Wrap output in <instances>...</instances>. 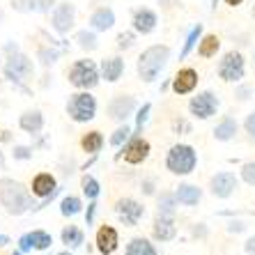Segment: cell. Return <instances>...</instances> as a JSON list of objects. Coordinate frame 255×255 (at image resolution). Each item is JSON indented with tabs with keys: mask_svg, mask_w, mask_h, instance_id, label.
<instances>
[{
	"mask_svg": "<svg viewBox=\"0 0 255 255\" xmlns=\"http://www.w3.org/2000/svg\"><path fill=\"white\" fill-rule=\"evenodd\" d=\"M253 58H255V53H253Z\"/></svg>",
	"mask_w": 255,
	"mask_h": 255,
	"instance_id": "11a10c76",
	"label": "cell"
},
{
	"mask_svg": "<svg viewBox=\"0 0 255 255\" xmlns=\"http://www.w3.org/2000/svg\"><path fill=\"white\" fill-rule=\"evenodd\" d=\"M249 95H253V90H251V88H246V85L237 90V97H239V101H246V99H249Z\"/></svg>",
	"mask_w": 255,
	"mask_h": 255,
	"instance_id": "ee69618b",
	"label": "cell"
},
{
	"mask_svg": "<svg viewBox=\"0 0 255 255\" xmlns=\"http://www.w3.org/2000/svg\"><path fill=\"white\" fill-rule=\"evenodd\" d=\"M198 71L193 67H184V69H179L175 76H172V92L175 95H189L193 90L198 88Z\"/></svg>",
	"mask_w": 255,
	"mask_h": 255,
	"instance_id": "4fadbf2b",
	"label": "cell"
},
{
	"mask_svg": "<svg viewBox=\"0 0 255 255\" xmlns=\"http://www.w3.org/2000/svg\"><path fill=\"white\" fill-rule=\"evenodd\" d=\"M88 25L92 30H97V32H106V30H111L115 25V12L111 9V7H106V5L97 7L95 12L90 14Z\"/></svg>",
	"mask_w": 255,
	"mask_h": 255,
	"instance_id": "2e32d148",
	"label": "cell"
},
{
	"mask_svg": "<svg viewBox=\"0 0 255 255\" xmlns=\"http://www.w3.org/2000/svg\"><path fill=\"white\" fill-rule=\"evenodd\" d=\"M253 18H255V7H253Z\"/></svg>",
	"mask_w": 255,
	"mask_h": 255,
	"instance_id": "db71d44e",
	"label": "cell"
},
{
	"mask_svg": "<svg viewBox=\"0 0 255 255\" xmlns=\"http://www.w3.org/2000/svg\"><path fill=\"white\" fill-rule=\"evenodd\" d=\"M58 255H71V253H69V251H62V253H58Z\"/></svg>",
	"mask_w": 255,
	"mask_h": 255,
	"instance_id": "816d5d0a",
	"label": "cell"
},
{
	"mask_svg": "<svg viewBox=\"0 0 255 255\" xmlns=\"http://www.w3.org/2000/svg\"><path fill=\"white\" fill-rule=\"evenodd\" d=\"M5 244H9V237H5V235H0V246H5Z\"/></svg>",
	"mask_w": 255,
	"mask_h": 255,
	"instance_id": "f907efd6",
	"label": "cell"
},
{
	"mask_svg": "<svg viewBox=\"0 0 255 255\" xmlns=\"http://www.w3.org/2000/svg\"><path fill=\"white\" fill-rule=\"evenodd\" d=\"M18 244H21V253H28V251H32V244H30L28 235H23V237L18 239Z\"/></svg>",
	"mask_w": 255,
	"mask_h": 255,
	"instance_id": "7bdbcfd3",
	"label": "cell"
},
{
	"mask_svg": "<svg viewBox=\"0 0 255 255\" xmlns=\"http://www.w3.org/2000/svg\"><path fill=\"white\" fill-rule=\"evenodd\" d=\"M131 25L138 35H152L159 25V14L149 7H138L133 9V16H131Z\"/></svg>",
	"mask_w": 255,
	"mask_h": 255,
	"instance_id": "30bf717a",
	"label": "cell"
},
{
	"mask_svg": "<svg viewBox=\"0 0 255 255\" xmlns=\"http://www.w3.org/2000/svg\"><path fill=\"white\" fill-rule=\"evenodd\" d=\"M244 228H246L244 223H230V228H228V230H230V232H242Z\"/></svg>",
	"mask_w": 255,
	"mask_h": 255,
	"instance_id": "7dc6e473",
	"label": "cell"
},
{
	"mask_svg": "<svg viewBox=\"0 0 255 255\" xmlns=\"http://www.w3.org/2000/svg\"><path fill=\"white\" fill-rule=\"evenodd\" d=\"M152 232H154V237L159 239V242H170V239H175V235H177V226H175L172 216H161L159 214Z\"/></svg>",
	"mask_w": 255,
	"mask_h": 255,
	"instance_id": "d6986e66",
	"label": "cell"
},
{
	"mask_svg": "<svg viewBox=\"0 0 255 255\" xmlns=\"http://www.w3.org/2000/svg\"><path fill=\"white\" fill-rule=\"evenodd\" d=\"M55 5H58V0H32V12H37V14H51Z\"/></svg>",
	"mask_w": 255,
	"mask_h": 255,
	"instance_id": "e575fe53",
	"label": "cell"
},
{
	"mask_svg": "<svg viewBox=\"0 0 255 255\" xmlns=\"http://www.w3.org/2000/svg\"><path fill=\"white\" fill-rule=\"evenodd\" d=\"M242 179L249 186H255V161H249V163L242 168Z\"/></svg>",
	"mask_w": 255,
	"mask_h": 255,
	"instance_id": "74e56055",
	"label": "cell"
},
{
	"mask_svg": "<svg viewBox=\"0 0 255 255\" xmlns=\"http://www.w3.org/2000/svg\"><path fill=\"white\" fill-rule=\"evenodd\" d=\"M0 205L7 209V214L21 216L32 207V196L23 184L14 179H0Z\"/></svg>",
	"mask_w": 255,
	"mask_h": 255,
	"instance_id": "7a4b0ae2",
	"label": "cell"
},
{
	"mask_svg": "<svg viewBox=\"0 0 255 255\" xmlns=\"http://www.w3.org/2000/svg\"><path fill=\"white\" fill-rule=\"evenodd\" d=\"M37 60H39L44 67H51L60 60V51L53 46H39L37 48Z\"/></svg>",
	"mask_w": 255,
	"mask_h": 255,
	"instance_id": "d6a6232c",
	"label": "cell"
},
{
	"mask_svg": "<svg viewBox=\"0 0 255 255\" xmlns=\"http://www.w3.org/2000/svg\"><path fill=\"white\" fill-rule=\"evenodd\" d=\"M74 42L78 44V48H83V51H88V53L99 48V37H97V30H92V28L78 30L76 35H74Z\"/></svg>",
	"mask_w": 255,
	"mask_h": 255,
	"instance_id": "7402d4cb",
	"label": "cell"
},
{
	"mask_svg": "<svg viewBox=\"0 0 255 255\" xmlns=\"http://www.w3.org/2000/svg\"><path fill=\"white\" fill-rule=\"evenodd\" d=\"M81 147H83L88 154H97V152L104 147V136H101L99 131H90V133L83 136V140H81Z\"/></svg>",
	"mask_w": 255,
	"mask_h": 255,
	"instance_id": "83f0119b",
	"label": "cell"
},
{
	"mask_svg": "<svg viewBox=\"0 0 255 255\" xmlns=\"http://www.w3.org/2000/svg\"><path fill=\"white\" fill-rule=\"evenodd\" d=\"M226 5L228 7H239V5H244V0H226Z\"/></svg>",
	"mask_w": 255,
	"mask_h": 255,
	"instance_id": "681fc988",
	"label": "cell"
},
{
	"mask_svg": "<svg viewBox=\"0 0 255 255\" xmlns=\"http://www.w3.org/2000/svg\"><path fill=\"white\" fill-rule=\"evenodd\" d=\"M221 51V39L216 35H202L198 42V55L200 58H214Z\"/></svg>",
	"mask_w": 255,
	"mask_h": 255,
	"instance_id": "cb8c5ba5",
	"label": "cell"
},
{
	"mask_svg": "<svg viewBox=\"0 0 255 255\" xmlns=\"http://www.w3.org/2000/svg\"><path fill=\"white\" fill-rule=\"evenodd\" d=\"M198 163V154L191 145H175L166 156V168L172 175H189Z\"/></svg>",
	"mask_w": 255,
	"mask_h": 255,
	"instance_id": "277c9868",
	"label": "cell"
},
{
	"mask_svg": "<svg viewBox=\"0 0 255 255\" xmlns=\"http://www.w3.org/2000/svg\"><path fill=\"white\" fill-rule=\"evenodd\" d=\"M209 189H212V193L216 198H230L232 193H235V189H237V175L235 172H216L212 177V182H209Z\"/></svg>",
	"mask_w": 255,
	"mask_h": 255,
	"instance_id": "7c38bea8",
	"label": "cell"
},
{
	"mask_svg": "<svg viewBox=\"0 0 255 255\" xmlns=\"http://www.w3.org/2000/svg\"><path fill=\"white\" fill-rule=\"evenodd\" d=\"M127 255H156V249L147 242V239L136 237L127 244Z\"/></svg>",
	"mask_w": 255,
	"mask_h": 255,
	"instance_id": "4316f807",
	"label": "cell"
},
{
	"mask_svg": "<svg viewBox=\"0 0 255 255\" xmlns=\"http://www.w3.org/2000/svg\"><path fill=\"white\" fill-rule=\"evenodd\" d=\"M85 239L83 230H78L76 226H67L65 230H62V244H67V246H71V249H76V246H81Z\"/></svg>",
	"mask_w": 255,
	"mask_h": 255,
	"instance_id": "1f68e13d",
	"label": "cell"
},
{
	"mask_svg": "<svg viewBox=\"0 0 255 255\" xmlns=\"http://www.w3.org/2000/svg\"><path fill=\"white\" fill-rule=\"evenodd\" d=\"M67 113H69V118L74 122H90L97 115V99L90 95L88 90L85 92H76L67 101Z\"/></svg>",
	"mask_w": 255,
	"mask_h": 255,
	"instance_id": "5b68a950",
	"label": "cell"
},
{
	"mask_svg": "<svg viewBox=\"0 0 255 255\" xmlns=\"http://www.w3.org/2000/svg\"><path fill=\"white\" fill-rule=\"evenodd\" d=\"M115 212H118L120 221H122L125 226H129V228L138 226V221L145 216V207H142L140 202L131 200V198H122V200H118Z\"/></svg>",
	"mask_w": 255,
	"mask_h": 255,
	"instance_id": "8fae6325",
	"label": "cell"
},
{
	"mask_svg": "<svg viewBox=\"0 0 255 255\" xmlns=\"http://www.w3.org/2000/svg\"><path fill=\"white\" fill-rule=\"evenodd\" d=\"M67 76H69V83L78 90H92L99 85V67H97L95 60L90 58H83V60H76L74 65L69 67L67 71Z\"/></svg>",
	"mask_w": 255,
	"mask_h": 255,
	"instance_id": "3957f363",
	"label": "cell"
},
{
	"mask_svg": "<svg viewBox=\"0 0 255 255\" xmlns=\"http://www.w3.org/2000/svg\"><path fill=\"white\" fill-rule=\"evenodd\" d=\"M12 7L16 12H32V0H12Z\"/></svg>",
	"mask_w": 255,
	"mask_h": 255,
	"instance_id": "ab89813d",
	"label": "cell"
},
{
	"mask_svg": "<svg viewBox=\"0 0 255 255\" xmlns=\"http://www.w3.org/2000/svg\"><path fill=\"white\" fill-rule=\"evenodd\" d=\"M28 239H30V244H32V249H37V251H46V249H51V244H53V237L44 230L28 232Z\"/></svg>",
	"mask_w": 255,
	"mask_h": 255,
	"instance_id": "f546056e",
	"label": "cell"
},
{
	"mask_svg": "<svg viewBox=\"0 0 255 255\" xmlns=\"http://www.w3.org/2000/svg\"><path fill=\"white\" fill-rule=\"evenodd\" d=\"M5 51H7V53H9V55H12V53H16V51H18V44H12V42H9V44H7V46H5Z\"/></svg>",
	"mask_w": 255,
	"mask_h": 255,
	"instance_id": "c3c4849f",
	"label": "cell"
},
{
	"mask_svg": "<svg viewBox=\"0 0 255 255\" xmlns=\"http://www.w3.org/2000/svg\"><path fill=\"white\" fill-rule=\"evenodd\" d=\"M14 255H21V251H16V253H14Z\"/></svg>",
	"mask_w": 255,
	"mask_h": 255,
	"instance_id": "f5cc1de1",
	"label": "cell"
},
{
	"mask_svg": "<svg viewBox=\"0 0 255 255\" xmlns=\"http://www.w3.org/2000/svg\"><path fill=\"white\" fill-rule=\"evenodd\" d=\"M133 111H136V99L129 97V95L113 97L111 106H108V115H111L113 120H118V122H127V118H129Z\"/></svg>",
	"mask_w": 255,
	"mask_h": 255,
	"instance_id": "5bb4252c",
	"label": "cell"
},
{
	"mask_svg": "<svg viewBox=\"0 0 255 255\" xmlns=\"http://www.w3.org/2000/svg\"><path fill=\"white\" fill-rule=\"evenodd\" d=\"M149 111H152V106H149V104H145V106H142L140 111H138V115H136V131H140V129H142V125L147 122Z\"/></svg>",
	"mask_w": 255,
	"mask_h": 255,
	"instance_id": "f35d334b",
	"label": "cell"
},
{
	"mask_svg": "<svg viewBox=\"0 0 255 255\" xmlns=\"http://www.w3.org/2000/svg\"><path fill=\"white\" fill-rule=\"evenodd\" d=\"M32 196L37 198H51L55 193V177L53 175H48V172H42V175H37L35 179H32Z\"/></svg>",
	"mask_w": 255,
	"mask_h": 255,
	"instance_id": "ffe728a7",
	"label": "cell"
},
{
	"mask_svg": "<svg viewBox=\"0 0 255 255\" xmlns=\"http://www.w3.org/2000/svg\"><path fill=\"white\" fill-rule=\"evenodd\" d=\"M235 133H237V122H235V118H223L219 125H216V129H214V138L221 142L232 140Z\"/></svg>",
	"mask_w": 255,
	"mask_h": 255,
	"instance_id": "d4e9b609",
	"label": "cell"
},
{
	"mask_svg": "<svg viewBox=\"0 0 255 255\" xmlns=\"http://www.w3.org/2000/svg\"><path fill=\"white\" fill-rule=\"evenodd\" d=\"M81 189H83V193L90 198V200H97V196L101 193V186L99 182H97L92 175H85L83 179H81Z\"/></svg>",
	"mask_w": 255,
	"mask_h": 255,
	"instance_id": "836d02e7",
	"label": "cell"
},
{
	"mask_svg": "<svg viewBox=\"0 0 255 255\" xmlns=\"http://www.w3.org/2000/svg\"><path fill=\"white\" fill-rule=\"evenodd\" d=\"M125 74V60L120 55H111V58L101 60V76L106 78L108 83H118Z\"/></svg>",
	"mask_w": 255,
	"mask_h": 255,
	"instance_id": "ac0fdd59",
	"label": "cell"
},
{
	"mask_svg": "<svg viewBox=\"0 0 255 255\" xmlns=\"http://www.w3.org/2000/svg\"><path fill=\"white\" fill-rule=\"evenodd\" d=\"M177 196L175 193H161L159 200H156V205H159V214L161 216H172L175 214V209H177Z\"/></svg>",
	"mask_w": 255,
	"mask_h": 255,
	"instance_id": "f1b7e54d",
	"label": "cell"
},
{
	"mask_svg": "<svg viewBox=\"0 0 255 255\" xmlns=\"http://www.w3.org/2000/svg\"><path fill=\"white\" fill-rule=\"evenodd\" d=\"M202 32H205L202 23H196L193 28L189 30V35H186V39H184V46H182V53H179V60H184L186 55H189L191 51L198 46V42L202 39Z\"/></svg>",
	"mask_w": 255,
	"mask_h": 255,
	"instance_id": "484cf974",
	"label": "cell"
},
{
	"mask_svg": "<svg viewBox=\"0 0 255 255\" xmlns=\"http://www.w3.org/2000/svg\"><path fill=\"white\" fill-rule=\"evenodd\" d=\"M18 125H21L23 131H28V133H39L44 129V118L39 111H28V113L21 115Z\"/></svg>",
	"mask_w": 255,
	"mask_h": 255,
	"instance_id": "603a6c76",
	"label": "cell"
},
{
	"mask_svg": "<svg viewBox=\"0 0 255 255\" xmlns=\"http://www.w3.org/2000/svg\"><path fill=\"white\" fill-rule=\"evenodd\" d=\"M149 156V142L145 140V138L136 136V138H131L129 142H127V147H125V161L127 163H142V161Z\"/></svg>",
	"mask_w": 255,
	"mask_h": 255,
	"instance_id": "9a60e30c",
	"label": "cell"
},
{
	"mask_svg": "<svg viewBox=\"0 0 255 255\" xmlns=\"http://www.w3.org/2000/svg\"><path fill=\"white\" fill-rule=\"evenodd\" d=\"M175 196H177L179 205L193 207V205H198V202H200L202 191H200V186H196V184H179L177 191H175Z\"/></svg>",
	"mask_w": 255,
	"mask_h": 255,
	"instance_id": "44dd1931",
	"label": "cell"
},
{
	"mask_svg": "<svg viewBox=\"0 0 255 255\" xmlns=\"http://www.w3.org/2000/svg\"><path fill=\"white\" fill-rule=\"evenodd\" d=\"M246 74V62H244V55L239 51H230L221 58L219 62V76L226 81V83H239Z\"/></svg>",
	"mask_w": 255,
	"mask_h": 255,
	"instance_id": "52a82bcc",
	"label": "cell"
},
{
	"mask_svg": "<svg viewBox=\"0 0 255 255\" xmlns=\"http://www.w3.org/2000/svg\"><path fill=\"white\" fill-rule=\"evenodd\" d=\"M189 111L198 120H209L219 111V99H216L214 92H200V95H196L189 101Z\"/></svg>",
	"mask_w": 255,
	"mask_h": 255,
	"instance_id": "9c48e42d",
	"label": "cell"
},
{
	"mask_svg": "<svg viewBox=\"0 0 255 255\" xmlns=\"http://www.w3.org/2000/svg\"><path fill=\"white\" fill-rule=\"evenodd\" d=\"M81 209H83V202L76 196H67L60 202V214L62 216H76V214H81Z\"/></svg>",
	"mask_w": 255,
	"mask_h": 255,
	"instance_id": "4dcf8cb0",
	"label": "cell"
},
{
	"mask_svg": "<svg viewBox=\"0 0 255 255\" xmlns=\"http://www.w3.org/2000/svg\"><path fill=\"white\" fill-rule=\"evenodd\" d=\"M136 44V30L133 32H120L118 35V48L120 51H129Z\"/></svg>",
	"mask_w": 255,
	"mask_h": 255,
	"instance_id": "d590c367",
	"label": "cell"
},
{
	"mask_svg": "<svg viewBox=\"0 0 255 255\" xmlns=\"http://www.w3.org/2000/svg\"><path fill=\"white\" fill-rule=\"evenodd\" d=\"M95 209H97V202H92V205H90V209H88V216H85V221H88V226L92 223V219H95Z\"/></svg>",
	"mask_w": 255,
	"mask_h": 255,
	"instance_id": "bcb514c9",
	"label": "cell"
},
{
	"mask_svg": "<svg viewBox=\"0 0 255 255\" xmlns=\"http://www.w3.org/2000/svg\"><path fill=\"white\" fill-rule=\"evenodd\" d=\"M32 74H35V65H32V60L25 53L16 51V53H12L7 58L5 76L9 78V81H25V78H30Z\"/></svg>",
	"mask_w": 255,
	"mask_h": 255,
	"instance_id": "ba28073f",
	"label": "cell"
},
{
	"mask_svg": "<svg viewBox=\"0 0 255 255\" xmlns=\"http://www.w3.org/2000/svg\"><path fill=\"white\" fill-rule=\"evenodd\" d=\"M244 251H246V253H251V255H255V235L246 244H244Z\"/></svg>",
	"mask_w": 255,
	"mask_h": 255,
	"instance_id": "f6af8a7d",
	"label": "cell"
},
{
	"mask_svg": "<svg viewBox=\"0 0 255 255\" xmlns=\"http://www.w3.org/2000/svg\"><path fill=\"white\" fill-rule=\"evenodd\" d=\"M168 62H170V46H166V44L147 46L138 58V76L145 83H152V81H156L161 71L166 69Z\"/></svg>",
	"mask_w": 255,
	"mask_h": 255,
	"instance_id": "6da1fadb",
	"label": "cell"
},
{
	"mask_svg": "<svg viewBox=\"0 0 255 255\" xmlns=\"http://www.w3.org/2000/svg\"><path fill=\"white\" fill-rule=\"evenodd\" d=\"M30 156H32L30 147H16L14 149V159H30Z\"/></svg>",
	"mask_w": 255,
	"mask_h": 255,
	"instance_id": "b9f144b4",
	"label": "cell"
},
{
	"mask_svg": "<svg viewBox=\"0 0 255 255\" xmlns=\"http://www.w3.org/2000/svg\"><path fill=\"white\" fill-rule=\"evenodd\" d=\"M244 129H246V133H249L251 138H255V113L246 115V120H244Z\"/></svg>",
	"mask_w": 255,
	"mask_h": 255,
	"instance_id": "60d3db41",
	"label": "cell"
},
{
	"mask_svg": "<svg viewBox=\"0 0 255 255\" xmlns=\"http://www.w3.org/2000/svg\"><path fill=\"white\" fill-rule=\"evenodd\" d=\"M129 133H131V129L127 125L120 127V129H115V133L111 136V145H113V147H120V145H122V142L129 138Z\"/></svg>",
	"mask_w": 255,
	"mask_h": 255,
	"instance_id": "8d00e7d4",
	"label": "cell"
},
{
	"mask_svg": "<svg viewBox=\"0 0 255 255\" xmlns=\"http://www.w3.org/2000/svg\"><path fill=\"white\" fill-rule=\"evenodd\" d=\"M118 244H120V237L115 228L111 226L99 228V232H97V249H99L101 255H113L118 251Z\"/></svg>",
	"mask_w": 255,
	"mask_h": 255,
	"instance_id": "e0dca14e",
	"label": "cell"
},
{
	"mask_svg": "<svg viewBox=\"0 0 255 255\" xmlns=\"http://www.w3.org/2000/svg\"><path fill=\"white\" fill-rule=\"evenodd\" d=\"M74 23H76V5L71 0H60L51 12V28L58 35H69Z\"/></svg>",
	"mask_w": 255,
	"mask_h": 255,
	"instance_id": "8992f818",
	"label": "cell"
}]
</instances>
